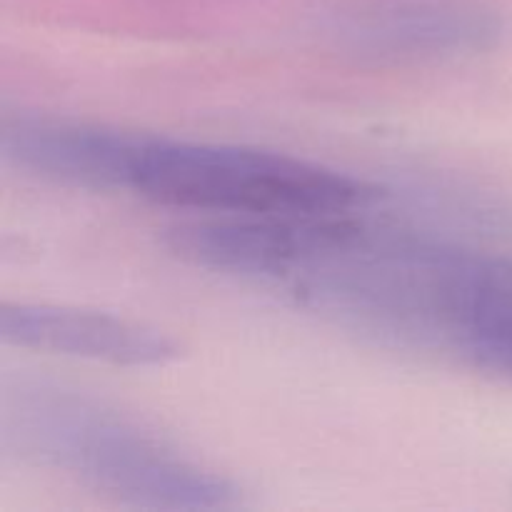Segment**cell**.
<instances>
[{"label": "cell", "mask_w": 512, "mask_h": 512, "mask_svg": "<svg viewBox=\"0 0 512 512\" xmlns=\"http://www.w3.org/2000/svg\"><path fill=\"white\" fill-rule=\"evenodd\" d=\"M0 430L5 450L138 508L225 510L238 503L225 478L125 415L68 390L5 388Z\"/></svg>", "instance_id": "cell-1"}, {"label": "cell", "mask_w": 512, "mask_h": 512, "mask_svg": "<svg viewBox=\"0 0 512 512\" xmlns=\"http://www.w3.org/2000/svg\"><path fill=\"white\" fill-rule=\"evenodd\" d=\"M130 190L223 218H330L378 200L370 185L293 155L148 135L135 155Z\"/></svg>", "instance_id": "cell-2"}, {"label": "cell", "mask_w": 512, "mask_h": 512, "mask_svg": "<svg viewBox=\"0 0 512 512\" xmlns=\"http://www.w3.org/2000/svg\"><path fill=\"white\" fill-rule=\"evenodd\" d=\"M340 50L373 60H443L483 53L503 23L478 0H343L320 18Z\"/></svg>", "instance_id": "cell-3"}, {"label": "cell", "mask_w": 512, "mask_h": 512, "mask_svg": "<svg viewBox=\"0 0 512 512\" xmlns=\"http://www.w3.org/2000/svg\"><path fill=\"white\" fill-rule=\"evenodd\" d=\"M0 338L15 348L130 368L165 365L178 358V345L148 325L65 305L3 303Z\"/></svg>", "instance_id": "cell-4"}, {"label": "cell", "mask_w": 512, "mask_h": 512, "mask_svg": "<svg viewBox=\"0 0 512 512\" xmlns=\"http://www.w3.org/2000/svg\"><path fill=\"white\" fill-rule=\"evenodd\" d=\"M140 143L143 135L45 118L5 120L0 133L8 165L90 190H130Z\"/></svg>", "instance_id": "cell-5"}]
</instances>
